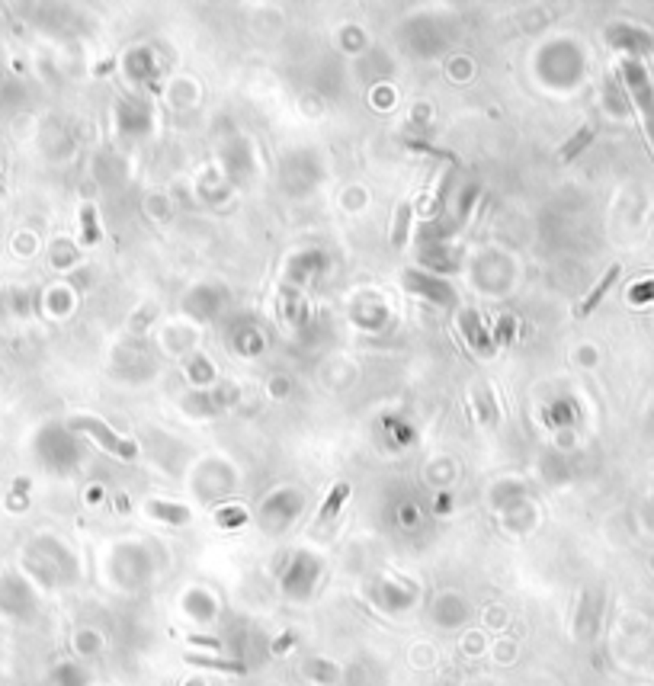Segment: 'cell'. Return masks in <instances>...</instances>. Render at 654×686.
Masks as SVG:
<instances>
[{
    "mask_svg": "<svg viewBox=\"0 0 654 686\" xmlns=\"http://www.w3.org/2000/svg\"><path fill=\"white\" fill-rule=\"evenodd\" d=\"M74 427L77 430H87V433L94 436V439H100V443L109 449V453H116V455H122V459H135V443H129V439H119V436H112L109 433V427H103L100 420H90V417H81V420H74Z\"/></svg>",
    "mask_w": 654,
    "mask_h": 686,
    "instance_id": "1",
    "label": "cell"
},
{
    "mask_svg": "<svg viewBox=\"0 0 654 686\" xmlns=\"http://www.w3.org/2000/svg\"><path fill=\"white\" fill-rule=\"evenodd\" d=\"M619 273H622V269H619V263H616V267H609L606 273H603V279H600L597 286L590 289V295L584 298V305L578 308V315H590V311H593V308H597L600 302H603V295H606V292H609V286H613V282L619 279Z\"/></svg>",
    "mask_w": 654,
    "mask_h": 686,
    "instance_id": "2",
    "label": "cell"
},
{
    "mask_svg": "<svg viewBox=\"0 0 654 686\" xmlns=\"http://www.w3.org/2000/svg\"><path fill=\"white\" fill-rule=\"evenodd\" d=\"M629 77H632V90H635V96L642 100V106H645V112H648V122H651V135H654V106H651V90H648L645 77H642V71H638L635 65H629Z\"/></svg>",
    "mask_w": 654,
    "mask_h": 686,
    "instance_id": "3",
    "label": "cell"
},
{
    "mask_svg": "<svg viewBox=\"0 0 654 686\" xmlns=\"http://www.w3.org/2000/svg\"><path fill=\"white\" fill-rule=\"evenodd\" d=\"M590 138H593V125H587V129H580L578 135H574V138H571L568 145H565V148L558 151V158H561V160H571V158H574V154H578L580 148H584V145H587Z\"/></svg>",
    "mask_w": 654,
    "mask_h": 686,
    "instance_id": "4",
    "label": "cell"
},
{
    "mask_svg": "<svg viewBox=\"0 0 654 686\" xmlns=\"http://www.w3.org/2000/svg\"><path fill=\"white\" fill-rule=\"evenodd\" d=\"M81 218H84V244H96L100 241V225H96V212L90 202L81 209Z\"/></svg>",
    "mask_w": 654,
    "mask_h": 686,
    "instance_id": "5",
    "label": "cell"
},
{
    "mask_svg": "<svg viewBox=\"0 0 654 686\" xmlns=\"http://www.w3.org/2000/svg\"><path fill=\"white\" fill-rule=\"evenodd\" d=\"M408 218H411V209L408 205H398V215H394V231H392V244L401 247L404 234H408Z\"/></svg>",
    "mask_w": 654,
    "mask_h": 686,
    "instance_id": "6",
    "label": "cell"
},
{
    "mask_svg": "<svg viewBox=\"0 0 654 686\" xmlns=\"http://www.w3.org/2000/svg\"><path fill=\"white\" fill-rule=\"evenodd\" d=\"M346 491H350V488H346V484H337V488H334V494H330V501H327L324 503V510H321V523H324V519L327 517H334V513H337V507H340V501H344V497H346Z\"/></svg>",
    "mask_w": 654,
    "mask_h": 686,
    "instance_id": "7",
    "label": "cell"
}]
</instances>
